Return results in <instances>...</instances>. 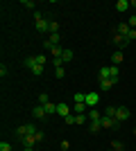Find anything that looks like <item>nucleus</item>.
Masks as SVG:
<instances>
[{"label": "nucleus", "instance_id": "f257e3e1", "mask_svg": "<svg viewBox=\"0 0 136 151\" xmlns=\"http://www.w3.org/2000/svg\"><path fill=\"white\" fill-rule=\"evenodd\" d=\"M34 133H36V126H34V124H23V126H18V129H16L18 140H23L25 135H34Z\"/></svg>", "mask_w": 136, "mask_h": 151}, {"label": "nucleus", "instance_id": "f03ea898", "mask_svg": "<svg viewBox=\"0 0 136 151\" xmlns=\"http://www.w3.org/2000/svg\"><path fill=\"white\" fill-rule=\"evenodd\" d=\"M36 32H41V34L50 32V20H45L41 14H36Z\"/></svg>", "mask_w": 136, "mask_h": 151}, {"label": "nucleus", "instance_id": "7ed1b4c3", "mask_svg": "<svg viewBox=\"0 0 136 151\" xmlns=\"http://www.w3.org/2000/svg\"><path fill=\"white\" fill-rule=\"evenodd\" d=\"M100 122H102V129H118V126H120V122H118L116 117H109V115H102Z\"/></svg>", "mask_w": 136, "mask_h": 151}, {"label": "nucleus", "instance_id": "20e7f679", "mask_svg": "<svg viewBox=\"0 0 136 151\" xmlns=\"http://www.w3.org/2000/svg\"><path fill=\"white\" fill-rule=\"evenodd\" d=\"M129 108L127 106H118V111H116V120L118 122H125V120H129Z\"/></svg>", "mask_w": 136, "mask_h": 151}, {"label": "nucleus", "instance_id": "39448f33", "mask_svg": "<svg viewBox=\"0 0 136 151\" xmlns=\"http://www.w3.org/2000/svg\"><path fill=\"white\" fill-rule=\"evenodd\" d=\"M97 101H100V95H97V93H86V101H84V104L89 108H95Z\"/></svg>", "mask_w": 136, "mask_h": 151}, {"label": "nucleus", "instance_id": "423d86ee", "mask_svg": "<svg viewBox=\"0 0 136 151\" xmlns=\"http://www.w3.org/2000/svg\"><path fill=\"white\" fill-rule=\"evenodd\" d=\"M113 45H116V50H120V52H123V47H127L129 43L125 41V36H123V34H113Z\"/></svg>", "mask_w": 136, "mask_h": 151}, {"label": "nucleus", "instance_id": "0eeeda50", "mask_svg": "<svg viewBox=\"0 0 136 151\" xmlns=\"http://www.w3.org/2000/svg\"><path fill=\"white\" fill-rule=\"evenodd\" d=\"M129 23H118L116 25V29H113V34H123V36H127V34H129Z\"/></svg>", "mask_w": 136, "mask_h": 151}, {"label": "nucleus", "instance_id": "6e6552de", "mask_svg": "<svg viewBox=\"0 0 136 151\" xmlns=\"http://www.w3.org/2000/svg\"><path fill=\"white\" fill-rule=\"evenodd\" d=\"M32 115L36 117V120H45V117H48V113H45V108L41 106V104H39V106H34V108H32Z\"/></svg>", "mask_w": 136, "mask_h": 151}, {"label": "nucleus", "instance_id": "1a4fd4ad", "mask_svg": "<svg viewBox=\"0 0 136 151\" xmlns=\"http://www.w3.org/2000/svg\"><path fill=\"white\" fill-rule=\"evenodd\" d=\"M57 115H61V117L71 115V106H68V104H64V101H59V104H57Z\"/></svg>", "mask_w": 136, "mask_h": 151}, {"label": "nucleus", "instance_id": "9d476101", "mask_svg": "<svg viewBox=\"0 0 136 151\" xmlns=\"http://www.w3.org/2000/svg\"><path fill=\"white\" fill-rule=\"evenodd\" d=\"M100 131H102V122L100 120H95V122L89 124V133H100Z\"/></svg>", "mask_w": 136, "mask_h": 151}, {"label": "nucleus", "instance_id": "9b49d317", "mask_svg": "<svg viewBox=\"0 0 136 151\" xmlns=\"http://www.w3.org/2000/svg\"><path fill=\"white\" fill-rule=\"evenodd\" d=\"M111 61H113V65H120V63H123V52L116 50L113 54H111Z\"/></svg>", "mask_w": 136, "mask_h": 151}, {"label": "nucleus", "instance_id": "f8f14e48", "mask_svg": "<svg viewBox=\"0 0 136 151\" xmlns=\"http://www.w3.org/2000/svg\"><path fill=\"white\" fill-rule=\"evenodd\" d=\"M113 83H116L113 79H100V90H109Z\"/></svg>", "mask_w": 136, "mask_h": 151}, {"label": "nucleus", "instance_id": "ddd939ff", "mask_svg": "<svg viewBox=\"0 0 136 151\" xmlns=\"http://www.w3.org/2000/svg\"><path fill=\"white\" fill-rule=\"evenodd\" d=\"M73 101H75V104H84L86 101V93H75L73 95Z\"/></svg>", "mask_w": 136, "mask_h": 151}, {"label": "nucleus", "instance_id": "4468645a", "mask_svg": "<svg viewBox=\"0 0 136 151\" xmlns=\"http://www.w3.org/2000/svg\"><path fill=\"white\" fill-rule=\"evenodd\" d=\"M73 50H64V54H61V63H68V61H73Z\"/></svg>", "mask_w": 136, "mask_h": 151}, {"label": "nucleus", "instance_id": "2eb2a0df", "mask_svg": "<svg viewBox=\"0 0 136 151\" xmlns=\"http://www.w3.org/2000/svg\"><path fill=\"white\" fill-rule=\"evenodd\" d=\"M127 7H129V0H118L116 2V12H125Z\"/></svg>", "mask_w": 136, "mask_h": 151}, {"label": "nucleus", "instance_id": "dca6fc26", "mask_svg": "<svg viewBox=\"0 0 136 151\" xmlns=\"http://www.w3.org/2000/svg\"><path fill=\"white\" fill-rule=\"evenodd\" d=\"M50 52H52V57H55V59H61V54H64V47H61V45H55Z\"/></svg>", "mask_w": 136, "mask_h": 151}, {"label": "nucleus", "instance_id": "f3484780", "mask_svg": "<svg viewBox=\"0 0 136 151\" xmlns=\"http://www.w3.org/2000/svg\"><path fill=\"white\" fill-rule=\"evenodd\" d=\"M109 75L113 81H118V77H120V72H118V65H109Z\"/></svg>", "mask_w": 136, "mask_h": 151}, {"label": "nucleus", "instance_id": "a211bd4d", "mask_svg": "<svg viewBox=\"0 0 136 151\" xmlns=\"http://www.w3.org/2000/svg\"><path fill=\"white\" fill-rule=\"evenodd\" d=\"M45 41H48V43H50L52 47H55V45H61V43H59V34H50V36L45 38Z\"/></svg>", "mask_w": 136, "mask_h": 151}, {"label": "nucleus", "instance_id": "6ab92c4d", "mask_svg": "<svg viewBox=\"0 0 136 151\" xmlns=\"http://www.w3.org/2000/svg\"><path fill=\"white\" fill-rule=\"evenodd\" d=\"M20 142H23V145H25V147H34V142H36V138H34V135H25V138L20 140Z\"/></svg>", "mask_w": 136, "mask_h": 151}, {"label": "nucleus", "instance_id": "aec40b11", "mask_svg": "<svg viewBox=\"0 0 136 151\" xmlns=\"http://www.w3.org/2000/svg\"><path fill=\"white\" fill-rule=\"evenodd\" d=\"M45 113H48V115H52V113H57V104H52V101H48V104H45Z\"/></svg>", "mask_w": 136, "mask_h": 151}, {"label": "nucleus", "instance_id": "412c9836", "mask_svg": "<svg viewBox=\"0 0 136 151\" xmlns=\"http://www.w3.org/2000/svg\"><path fill=\"white\" fill-rule=\"evenodd\" d=\"M86 115H89V120H91V122H95V120H100V117H102V115L97 113L95 108H91V111H89V113H86Z\"/></svg>", "mask_w": 136, "mask_h": 151}, {"label": "nucleus", "instance_id": "4be33fe9", "mask_svg": "<svg viewBox=\"0 0 136 151\" xmlns=\"http://www.w3.org/2000/svg\"><path fill=\"white\" fill-rule=\"evenodd\" d=\"M100 79H111V75H109V65H102V68H100Z\"/></svg>", "mask_w": 136, "mask_h": 151}, {"label": "nucleus", "instance_id": "5701e85b", "mask_svg": "<svg viewBox=\"0 0 136 151\" xmlns=\"http://www.w3.org/2000/svg\"><path fill=\"white\" fill-rule=\"evenodd\" d=\"M23 63H25V68H27V70H32L34 65H36V59H34V57H27Z\"/></svg>", "mask_w": 136, "mask_h": 151}, {"label": "nucleus", "instance_id": "b1692460", "mask_svg": "<svg viewBox=\"0 0 136 151\" xmlns=\"http://www.w3.org/2000/svg\"><path fill=\"white\" fill-rule=\"evenodd\" d=\"M30 72H32L34 77H39V75H43V65H41V63H36V65H34V68L30 70Z\"/></svg>", "mask_w": 136, "mask_h": 151}, {"label": "nucleus", "instance_id": "393cba45", "mask_svg": "<svg viewBox=\"0 0 136 151\" xmlns=\"http://www.w3.org/2000/svg\"><path fill=\"white\" fill-rule=\"evenodd\" d=\"M50 34H59V23L57 20H50Z\"/></svg>", "mask_w": 136, "mask_h": 151}, {"label": "nucleus", "instance_id": "a878e982", "mask_svg": "<svg viewBox=\"0 0 136 151\" xmlns=\"http://www.w3.org/2000/svg\"><path fill=\"white\" fill-rule=\"evenodd\" d=\"M111 149H113V151H120V149H125V147H123L120 140H113V142H111Z\"/></svg>", "mask_w": 136, "mask_h": 151}, {"label": "nucleus", "instance_id": "bb28decb", "mask_svg": "<svg viewBox=\"0 0 136 151\" xmlns=\"http://www.w3.org/2000/svg\"><path fill=\"white\" fill-rule=\"evenodd\" d=\"M23 7H25V9H30V12H34V0H23Z\"/></svg>", "mask_w": 136, "mask_h": 151}, {"label": "nucleus", "instance_id": "cd10ccee", "mask_svg": "<svg viewBox=\"0 0 136 151\" xmlns=\"http://www.w3.org/2000/svg\"><path fill=\"white\" fill-rule=\"evenodd\" d=\"M116 111H118V106H109L107 111H104V115H109V117H116Z\"/></svg>", "mask_w": 136, "mask_h": 151}, {"label": "nucleus", "instance_id": "c85d7f7f", "mask_svg": "<svg viewBox=\"0 0 136 151\" xmlns=\"http://www.w3.org/2000/svg\"><path fill=\"white\" fill-rule=\"evenodd\" d=\"M89 120V115H75V124H84Z\"/></svg>", "mask_w": 136, "mask_h": 151}, {"label": "nucleus", "instance_id": "c756f323", "mask_svg": "<svg viewBox=\"0 0 136 151\" xmlns=\"http://www.w3.org/2000/svg\"><path fill=\"white\" fill-rule=\"evenodd\" d=\"M48 101H50V99H48V95H45V93H41V95H39V104H41V106H45Z\"/></svg>", "mask_w": 136, "mask_h": 151}, {"label": "nucleus", "instance_id": "7c9ffc66", "mask_svg": "<svg viewBox=\"0 0 136 151\" xmlns=\"http://www.w3.org/2000/svg\"><path fill=\"white\" fill-rule=\"evenodd\" d=\"M55 75H57V79H64V75H66V70L61 68V65H59V68L55 70Z\"/></svg>", "mask_w": 136, "mask_h": 151}, {"label": "nucleus", "instance_id": "2f4dec72", "mask_svg": "<svg viewBox=\"0 0 136 151\" xmlns=\"http://www.w3.org/2000/svg\"><path fill=\"white\" fill-rule=\"evenodd\" d=\"M0 151H12V145L9 142H0Z\"/></svg>", "mask_w": 136, "mask_h": 151}, {"label": "nucleus", "instance_id": "473e14b6", "mask_svg": "<svg viewBox=\"0 0 136 151\" xmlns=\"http://www.w3.org/2000/svg\"><path fill=\"white\" fill-rule=\"evenodd\" d=\"M64 122H66V124H75V115H66Z\"/></svg>", "mask_w": 136, "mask_h": 151}, {"label": "nucleus", "instance_id": "72a5a7b5", "mask_svg": "<svg viewBox=\"0 0 136 151\" xmlns=\"http://www.w3.org/2000/svg\"><path fill=\"white\" fill-rule=\"evenodd\" d=\"M34 59H36V63H41V65H43V63H45V57H43V54H36V57H34Z\"/></svg>", "mask_w": 136, "mask_h": 151}, {"label": "nucleus", "instance_id": "f704fd0d", "mask_svg": "<svg viewBox=\"0 0 136 151\" xmlns=\"http://www.w3.org/2000/svg\"><path fill=\"white\" fill-rule=\"evenodd\" d=\"M34 138H36V142H41V140H43L45 135H43V133H41V131H36V133H34Z\"/></svg>", "mask_w": 136, "mask_h": 151}, {"label": "nucleus", "instance_id": "c9c22d12", "mask_svg": "<svg viewBox=\"0 0 136 151\" xmlns=\"http://www.w3.org/2000/svg\"><path fill=\"white\" fill-rule=\"evenodd\" d=\"M129 27H132V29H136V16H132V18H129Z\"/></svg>", "mask_w": 136, "mask_h": 151}, {"label": "nucleus", "instance_id": "e433bc0d", "mask_svg": "<svg viewBox=\"0 0 136 151\" xmlns=\"http://www.w3.org/2000/svg\"><path fill=\"white\" fill-rule=\"evenodd\" d=\"M23 151H34V147H25V149H23Z\"/></svg>", "mask_w": 136, "mask_h": 151}, {"label": "nucleus", "instance_id": "4c0bfd02", "mask_svg": "<svg viewBox=\"0 0 136 151\" xmlns=\"http://www.w3.org/2000/svg\"><path fill=\"white\" fill-rule=\"evenodd\" d=\"M120 151H125V149H120Z\"/></svg>", "mask_w": 136, "mask_h": 151}, {"label": "nucleus", "instance_id": "58836bf2", "mask_svg": "<svg viewBox=\"0 0 136 151\" xmlns=\"http://www.w3.org/2000/svg\"><path fill=\"white\" fill-rule=\"evenodd\" d=\"M111 151H113V149H111Z\"/></svg>", "mask_w": 136, "mask_h": 151}]
</instances>
